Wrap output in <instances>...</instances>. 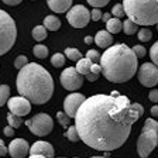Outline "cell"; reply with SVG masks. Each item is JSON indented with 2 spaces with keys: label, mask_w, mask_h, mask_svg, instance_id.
Wrapping results in <instances>:
<instances>
[{
  "label": "cell",
  "mask_w": 158,
  "mask_h": 158,
  "mask_svg": "<svg viewBox=\"0 0 158 158\" xmlns=\"http://www.w3.org/2000/svg\"><path fill=\"white\" fill-rule=\"evenodd\" d=\"M140 113L127 96L112 92L86 99L75 116L79 138L93 150L113 151L127 141Z\"/></svg>",
  "instance_id": "1"
},
{
  "label": "cell",
  "mask_w": 158,
  "mask_h": 158,
  "mask_svg": "<svg viewBox=\"0 0 158 158\" xmlns=\"http://www.w3.org/2000/svg\"><path fill=\"white\" fill-rule=\"evenodd\" d=\"M17 90L30 103L44 105L54 93V79L43 65L28 62L19 71L17 75Z\"/></svg>",
  "instance_id": "2"
},
{
  "label": "cell",
  "mask_w": 158,
  "mask_h": 158,
  "mask_svg": "<svg viewBox=\"0 0 158 158\" xmlns=\"http://www.w3.org/2000/svg\"><path fill=\"white\" fill-rule=\"evenodd\" d=\"M99 65L107 81L123 83L134 76L138 68V58L126 44H114L103 52Z\"/></svg>",
  "instance_id": "3"
},
{
  "label": "cell",
  "mask_w": 158,
  "mask_h": 158,
  "mask_svg": "<svg viewBox=\"0 0 158 158\" xmlns=\"http://www.w3.org/2000/svg\"><path fill=\"white\" fill-rule=\"evenodd\" d=\"M123 9L137 26L158 24V0H123Z\"/></svg>",
  "instance_id": "4"
},
{
  "label": "cell",
  "mask_w": 158,
  "mask_h": 158,
  "mask_svg": "<svg viewBox=\"0 0 158 158\" xmlns=\"http://www.w3.org/2000/svg\"><path fill=\"white\" fill-rule=\"evenodd\" d=\"M158 145V122L154 118H147L141 134L137 141V152L141 158H147Z\"/></svg>",
  "instance_id": "5"
},
{
  "label": "cell",
  "mask_w": 158,
  "mask_h": 158,
  "mask_svg": "<svg viewBox=\"0 0 158 158\" xmlns=\"http://www.w3.org/2000/svg\"><path fill=\"white\" fill-rule=\"evenodd\" d=\"M17 38V27L14 20L4 10H0V55L9 52Z\"/></svg>",
  "instance_id": "6"
},
{
  "label": "cell",
  "mask_w": 158,
  "mask_h": 158,
  "mask_svg": "<svg viewBox=\"0 0 158 158\" xmlns=\"http://www.w3.org/2000/svg\"><path fill=\"white\" fill-rule=\"evenodd\" d=\"M26 126L30 128V131L33 134L43 137V135H47L52 131L54 122L51 116L45 114V113H37L33 118L27 120Z\"/></svg>",
  "instance_id": "7"
},
{
  "label": "cell",
  "mask_w": 158,
  "mask_h": 158,
  "mask_svg": "<svg viewBox=\"0 0 158 158\" xmlns=\"http://www.w3.org/2000/svg\"><path fill=\"white\" fill-rule=\"evenodd\" d=\"M66 20L73 28H83L90 21V11L82 4H76L68 10Z\"/></svg>",
  "instance_id": "8"
},
{
  "label": "cell",
  "mask_w": 158,
  "mask_h": 158,
  "mask_svg": "<svg viewBox=\"0 0 158 158\" xmlns=\"http://www.w3.org/2000/svg\"><path fill=\"white\" fill-rule=\"evenodd\" d=\"M138 81L145 88H152L158 83V66L152 62H145L138 68Z\"/></svg>",
  "instance_id": "9"
},
{
  "label": "cell",
  "mask_w": 158,
  "mask_h": 158,
  "mask_svg": "<svg viewBox=\"0 0 158 158\" xmlns=\"http://www.w3.org/2000/svg\"><path fill=\"white\" fill-rule=\"evenodd\" d=\"M61 85L66 90H76L83 85V76L75 69V66H68L61 73Z\"/></svg>",
  "instance_id": "10"
},
{
  "label": "cell",
  "mask_w": 158,
  "mask_h": 158,
  "mask_svg": "<svg viewBox=\"0 0 158 158\" xmlns=\"http://www.w3.org/2000/svg\"><path fill=\"white\" fill-rule=\"evenodd\" d=\"M7 106H9L10 113L14 116H19V117L27 116L31 112V103L23 96H14V98L9 99Z\"/></svg>",
  "instance_id": "11"
},
{
  "label": "cell",
  "mask_w": 158,
  "mask_h": 158,
  "mask_svg": "<svg viewBox=\"0 0 158 158\" xmlns=\"http://www.w3.org/2000/svg\"><path fill=\"white\" fill-rule=\"evenodd\" d=\"M85 100H86V98L82 93H71V95H68L65 98V100H64V113L68 117L75 118L79 107L82 106V103Z\"/></svg>",
  "instance_id": "12"
},
{
  "label": "cell",
  "mask_w": 158,
  "mask_h": 158,
  "mask_svg": "<svg viewBox=\"0 0 158 158\" xmlns=\"http://www.w3.org/2000/svg\"><path fill=\"white\" fill-rule=\"evenodd\" d=\"M9 154L13 158H23L30 152V145L23 138H14L9 144Z\"/></svg>",
  "instance_id": "13"
},
{
  "label": "cell",
  "mask_w": 158,
  "mask_h": 158,
  "mask_svg": "<svg viewBox=\"0 0 158 158\" xmlns=\"http://www.w3.org/2000/svg\"><path fill=\"white\" fill-rule=\"evenodd\" d=\"M31 155H44L45 158H54V147L47 141H35L30 147Z\"/></svg>",
  "instance_id": "14"
},
{
  "label": "cell",
  "mask_w": 158,
  "mask_h": 158,
  "mask_svg": "<svg viewBox=\"0 0 158 158\" xmlns=\"http://www.w3.org/2000/svg\"><path fill=\"white\" fill-rule=\"evenodd\" d=\"M95 44L100 48H110L113 44V37L110 33H107L106 30H100L95 35Z\"/></svg>",
  "instance_id": "15"
},
{
  "label": "cell",
  "mask_w": 158,
  "mask_h": 158,
  "mask_svg": "<svg viewBox=\"0 0 158 158\" xmlns=\"http://www.w3.org/2000/svg\"><path fill=\"white\" fill-rule=\"evenodd\" d=\"M47 4L55 13H65L72 7V0H47Z\"/></svg>",
  "instance_id": "16"
},
{
  "label": "cell",
  "mask_w": 158,
  "mask_h": 158,
  "mask_svg": "<svg viewBox=\"0 0 158 158\" xmlns=\"http://www.w3.org/2000/svg\"><path fill=\"white\" fill-rule=\"evenodd\" d=\"M92 65H93V62L90 61V59H88V58H82V59H79L78 61V64H76V66H75V69L78 71L81 75H89L90 73V69H92Z\"/></svg>",
  "instance_id": "17"
},
{
  "label": "cell",
  "mask_w": 158,
  "mask_h": 158,
  "mask_svg": "<svg viewBox=\"0 0 158 158\" xmlns=\"http://www.w3.org/2000/svg\"><path fill=\"white\" fill-rule=\"evenodd\" d=\"M123 30V23L120 21V19H116V17H112L106 23V31L110 34H116V33H120Z\"/></svg>",
  "instance_id": "18"
},
{
  "label": "cell",
  "mask_w": 158,
  "mask_h": 158,
  "mask_svg": "<svg viewBox=\"0 0 158 158\" xmlns=\"http://www.w3.org/2000/svg\"><path fill=\"white\" fill-rule=\"evenodd\" d=\"M44 27L47 30H51V31H56V30L61 27V20L55 16H47L44 19Z\"/></svg>",
  "instance_id": "19"
},
{
  "label": "cell",
  "mask_w": 158,
  "mask_h": 158,
  "mask_svg": "<svg viewBox=\"0 0 158 158\" xmlns=\"http://www.w3.org/2000/svg\"><path fill=\"white\" fill-rule=\"evenodd\" d=\"M33 38L35 40V41H43V40H45L47 37H48V31H47V28L44 26H37L33 28Z\"/></svg>",
  "instance_id": "20"
},
{
  "label": "cell",
  "mask_w": 158,
  "mask_h": 158,
  "mask_svg": "<svg viewBox=\"0 0 158 158\" xmlns=\"http://www.w3.org/2000/svg\"><path fill=\"white\" fill-rule=\"evenodd\" d=\"M10 99V88L7 85H0V107L4 106Z\"/></svg>",
  "instance_id": "21"
},
{
  "label": "cell",
  "mask_w": 158,
  "mask_h": 158,
  "mask_svg": "<svg viewBox=\"0 0 158 158\" xmlns=\"http://www.w3.org/2000/svg\"><path fill=\"white\" fill-rule=\"evenodd\" d=\"M64 55L68 56V59H71V61H76L78 62L79 59H82V54H81V51L76 48H66L65 52H64Z\"/></svg>",
  "instance_id": "22"
},
{
  "label": "cell",
  "mask_w": 158,
  "mask_h": 158,
  "mask_svg": "<svg viewBox=\"0 0 158 158\" xmlns=\"http://www.w3.org/2000/svg\"><path fill=\"white\" fill-rule=\"evenodd\" d=\"M123 31L124 34L127 35H133V34L137 33V24H134L131 20H124V23H123Z\"/></svg>",
  "instance_id": "23"
},
{
  "label": "cell",
  "mask_w": 158,
  "mask_h": 158,
  "mask_svg": "<svg viewBox=\"0 0 158 158\" xmlns=\"http://www.w3.org/2000/svg\"><path fill=\"white\" fill-rule=\"evenodd\" d=\"M33 52H34V55H35L37 58L44 59V58L48 56V48H47L45 45H43V44H37V45L34 47Z\"/></svg>",
  "instance_id": "24"
},
{
  "label": "cell",
  "mask_w": 158,
  "mask_h": 158,
  "mask_svg": "<svg viewBox=\"0 0 158 158\" xmlns=\"http://www.w3.org/2000/svg\"><path fill=\"white\" fill-rule=\"evenodd\" d=\"M51 64H52V66H55V68L64 66V64H65V55L61 52H55L52 55V58H51Z\"/></svg>",
  "instance_id": "25"
},
{
  "label": "cell",
  "mask_w": 158,
  "mask_h": 158,
  "mask_svg": "<svg viewBox=\"0 0 158 158\" xmlns=\"http://www.w3.org/2000/svg\"><path fill=\"white\" fill-rule=\"evenodd\" d=\"M65 137L68 138L69 141H79L81 138H79V134H78V130H76L75 126H71V127H68V130L65 131Z\"/></svg>",
  "instance_id": "26"
},
{
  "label": "cell",
  "mask_w": 158,
  "mask_h": 158,
  "mask_svg": "<svg viewBox=\"0 0 158 158\" xmlns=\"http://www.w3.org/2000/svg\"><path fill=\"white\" fill-rule=\"evenodd\" d=\"M138 40L141 41V43H147V41H150V40L152 38V33L150 31L148 28H141V30H138Z\"/></svg>",
  "instance_id": "27"
},
{
  "label": "cell",
  "mask_w": 158,
  "mask_h": 158,
  "mask_svg": "<svg viewBox=\"0 0 158 158\" xmlns=\"http://www.w3.org/2000/svg\"><path fill=\"white\" fill-rule=\"evenodd\" d=\"M7 122H9L10 127L19 128L20 126H21V117H19V116H14V114H11V113H9V114H7Z\"/></svg>",
  "instance_id": "28"
},
{
  "label": "cell",
  "mask_w": 158,
  "mask_h": 158,
  "mask_svg": "<svg viewBox=\"0 0 158 158\" xmlns=\"http://www.w3.org/2000/svg\"><path fill=\"white\" fill-rule=\"evenodd\" d=\"M112 14H113V17H116V19H120V17L124 16V9H123V4H120V3L114 4V6H113V9H112Z\"/></svg>",
  "instance_id": "29"
},
{
  "label": "cell",
  "mask_w": 158,
  "mask_h": 158,
  "mask_svg": "<svg viewBox=\"0 0 158 158\" xmlns=\"http://www.w3.org/2000/svg\"><path fill=\"white\" fill-rule=\"evenodd\" d=\"M150 56L152 59V64L158 66V41L155 44H152L151 49H150Z\"/></svg>",
  "instance_id": "30"
},
{
  "label": "cell",
  "mask_w": 158,
  "mask_h": 158,
  "mask_svg": "<svg viewBox=\"0 0 158 158\" xmlns=\"http://www.w3.org/2000/svg\"><path fill=\"white\" fill-rule=\"evenodd\" d=\"M27 64H28V59H27L26 55H19L16 58V61H14V66H16L19 71L23 68V66H26Z\"/></svg>",
  "instance_id": "31"
},
{
  "label": "cell",
  "mask_w": 158,
  "mask_h": 158,
  "mask_svg": "<svg viewBox=\"0 0 158 158\" xmlns=\"http://www.w3.org/2000/svg\"><path fill=\"white\" fill-rule=\"evenodd\" d=\"M90 6H93L95 9H100V7H105L109 4V2L110 0H86Z\"/></svg>",
  "instance_id": "32"
},
{
  "label": "cell",
  "mask_w": 158,
  "mask_h": 158,
  "mask_svg": "<svg viewBox=\"0 0 158 158\" xmlns=\"http://www.w3.org/2000/svg\"><path fill=\"white\" fill-rule=\"evenodd\" d=\"M86 58L90 59V61L95 64L96 61H100V54H99L96 49H89L88 52H86Z\"/></svg>",
  "instance_id": "33"
},
{
  "label": "cell",
  "mask_w": 158,
  "mask_h": 158,
  "mask_svg": "<svg viewBox=\"0 0 158 158\" xmlns=\"http://www.w3.org/2000/svg\"><path fill=\"white\" fill-rule=\"evenodd\" d=\"M56 118H58V122H59V124H61V126H64V127H66V126H68L69 117L64 112H58V113H56Z\"/></svg>",
  "instance_id": "34"
},
{
  "label": "cell",
  "mask_w": 158,
  "mask_h": 158,
  "mask_svg": "<svg viewBox=\"0 0 158 158\" xmlns=\"http://www.w3.org/2000/svg\"><path fill=\"white\" fill-rule=\"evenodd\" d=\"M131 49H133V52L135 54L137 58H143V56H145V48L143 45H134Z\"/></svg>",
  "instance_id": "35"
},
{
  "label": "cell",
  "mask_w": 158,
  "mask_h": 158,
  "mask_svg": "<svg viewBox=\"0 0 158 158\" xmlns=\"http://www.w3.org/2000/svg\"><path fill=\"white\" fill-rule=\"evenodd\" d=\"M102 10L100 9H93L92 11H90V19L93 20V21H99V20H102Z\"/></svg>",
  "instance_id": "36"
},
{
  "label": "cell",
  "mask_w": 158,
  "mask_h": 158,
  "mask_svg": "<svg viewBox=\"0 0 158 158\" xmlns=\"http://www.w3.org/2000/svg\"><path fill=\"white\" fill-rule=\"evenodd\" d=\"M148 99L151 100L152 103H158V89H152L148 93Z\"/></svg>",
  "instance_id": "37"
},
{
  "label": "cell",
  "mask_w": 158,
  "mask_h": 158,
  "mask_svg": "<svg viewBox=\"0 0 158 158\" xmlns=\"http://www.w3.org/2000/svg\"><path fill=\"white\" fill-rule=\"evenodd\" d=\"M7 152H9V148L6 147V144L3 143V140H0V157H4Z\"/></svg>",
  "instance_id": "38"
},
{
  "label": "cell",
  "mask_w": 158,
  "mask_h": 158,
  "mask_svg": "<svg viewBox=\"0 0 158 158\" xmlns=\"http://www.w3.org/2000/svg\"><path fill=\"white\" fill-rule=\"evenodd\" d=\"M3 133H4V135H7V137H13L14 135V128L10 127V126H7V127H4Z\"/></svg>",
  "instance_id": "39"
},
{
  "label": "cell",
  "mask_w": 158,
  "mask_h": 158,
  "mask_svg": "<svg viewBox=\"0 0 158 158\" xmlns=\"http://www.w3.org/2000/svg\"><path fill=\"white\" fill-rule=\"evenodd\" d=\"M100 72H102V68H100V65H98V64H93V65H92V69H90V73L99 75Z\"/></svg>",
  "instance_id": "40"
},
{
  "label": "cell",
  "mask_w": 158,
  "mask_h": 158,
  "mask_svg": "<svg viewBox=\"0 0 158 158\" xmlns=\"http://www.w3.org/2000/svg\"><path fill=\"white\" fill-rule=\"evenodd\" d=\"M4 4H7V6H17V4H20L23 0H2Z\"/></svg>",
  "instance_id": "41"
},
{
  "label": "cell",
  "mask_w": 158,
  "mask_h": 158,
  "mask_svg": "<svg viewBox=\"0 0 158 158\" xmlns=\"http://www.w3.org/2000/svg\"><path fill=\"white\" fill-rule=\"evenodd\" d=\"M131 106L135 109V110H137L138 113H140V116L144 114V107H143V106L140 105V103H131Z\"/></svg>",
  "instance_id": "42"
},
{
  "label": "cell",
  "mask_w": 158,
  "mask_h": 158,
  "mask_svg": "<svg viewBox=\"0 0 158 158\" xmlns=\"http://www.w3.org/2000/svg\"><path fill=\"white\" fill-rule=\"evenodd\" d=\"M98 78H99V75H95V73H89V75H86V79H88L89 82H95Z\"/></svg>",
  "instance_id": "43"
},
{
  "label": "cell",
  "mask_w": 158,
  "mask_h": 158,
  "mask_svg": "<svg viewBox=\"0 0 158 158\" xmlns=\"http://www.w3.org/2000/svg\"><path fill=\"white\" fill-rule=\"evenodd\" d=\"M110 19H112V13H105L102 16V21H105V23H107Z\"/></svg>",
  "instance_id": "44"
},
{
  "label": "cell",
  "mask_w": 158,
  "mask_h": 158,
  "mask_svg": "<svg viewBox=\"0 0 158 158\" xmlns=\"http://www.w3.org/2000/svg\"><path fill=\"white\" fill-rule=\"evenodd\" d=\"M151 114L154 117H158V106H152L151 107Z\"/></svg>",
  "instance_id": "45"
},
{
  "label": "cell",
  "mask_w": 158,
  "mask_h": 158,
  "mask_svg": "<svg viewBox=\"0 0 158 158\" xmlns=\"http://www.w3.org/2000/svg\"><path fill=\"white\" fill-rule=\"evenodd\" d=\"M93 41H95V38H93V37H90V35L85 37V44H92Z\"/></svg>",
  "instance_id": "46"
},
{
  "label": "cell",
  "mask_w": 158,
  "mask_h": 158,
  "mask_svg": "<svg viewBox=\"0 0 158 158\" xmlns=\"http://www.w3.org/2000/svg\"><path fill=\"white\" fill-rule=\"evenodd\" d=\"M28 158H45L44 155H31V157H28Z\"/></svg>",
  "instance_id": "47"
},
{
  "label": "cell",
  "mask_w": 158,
  "mask_h": 158,
  "mask_svg": "<svg viewBox=\"0 0 158 158\" xmlns=\"http://www.w3.org/2000/svg\"><path fill=\"white\" fill-rule=\"evenodd\" d=\"M90 158H109V157H90Z\"/></svg>",
  "instance_id": "48"
},
{
  "label": "cell",
  "mask_w": 158,
  "mask_h": 158,
  "mask_svg": "<svg viewBox=\"0 0 158 158\" xmlns=\"http://www.w3.org/2000/svg\"><path fill=\"white\" fill-rule=\"evenodd\" d=\"M157 30H158V24H157Z\"/></svg>",
  "instance_id": "49"
}]
</instances>
